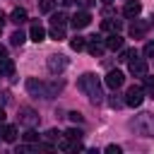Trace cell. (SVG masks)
I'll list each match as a JSON object with an SVG mask.
<instances>
[{
	"instance_id": "obj_16",
	"label": "cell",
	"mask_w": 154,
	"mask_h": 154,
	"mask_svg": "<svg viewBox=\"0 0 154 154\" xmlns=\"http://www.w3.org/2000/svg\"><path fill=\"white\" fill-rule=\"evenodd\" d=\"M24 19H26V10H24V7H14V10H12V14H10V22L22 24Z\"/></svg>"
},
{
	"instance_id": "obj_6",
	"label": "cell",
	"mask_w": 154,
	"mask_h": 154,
	"mask_svg": "<svg viewBox=\"0 0 154 154\" xmlns=\"http://www.w3.org/2000/svg\"><path fill=\"white\" fill-rule=\"evenodd\" d=\"M103 82H106V87H111V89H120L123 82H125V77H123L120 70H111V72L103 77Z\"/></svg>"
},
{
	"instance_id": "obj_25",
	"label": "cell",
	"mask_w": 154,
	"mask_h": 154,
	"mask_svg": "<svg viewBox=\"0 0 154 154\" xmlns=\"http://www.w3.org/2000/svg\"><path fill=\"white\" fill-rule=\"evenodd\" d=\"M132 55H135V51H132V48H125V51L120 53V58H118V60H120V63H130V60H132Z\"/></svg>"
},
{
	"instance_id": "obj_35",
	"label": "cell",
	"mask_w": 154,
	"mask_h": 154,
	"mask_svg": "<svg viewBox=\"0 0 154 154\" xmlns=\"http://www.w3.org/2000/svg\"><path fill=\"white\" fill-rule=\"evenodd\" d=\"M5 24V12H0V26Z\"/></svg>"
},
{
	"instance_id": "obj_34",
	"label": "cell",
	"mask_w": 154,
	"mask_h": 154,
	"mask_svg": "<svg viewBox=\"0 0 154 154\" xmlns=\"http://www.w3.org/2000/svg\"><path fill=\"white\" fill-rule=\"evenodd\" d=\"M0 123H5V108L0 106Z\"/></svg>"
},
{
	"instance_id": "obj_4",
	"label": "cell",
	"mask_w": 154,
	"mask_h": 154,
	"mask_svg": "<svg viewBox=\"0 0 154 154\" xmlns=\"http://www.w3.org/2000/svg\"><path fill=\"white\" fill-rule=\"evenodd\" d=\"M142 101H144V89L137 87V84H132V87L125 91V106L137 108V106H142Z\"/></svg>"
},
{
	"instance_id": "obj_18",
	"label": "cell",
	"mask_w": 154,
	"mask_h": 154,
	"mask_svg": "<svg viewBox=\"0 0 154 154\" xmlns=\"http://www.w3.org/2000/svg\"><path fill=\"white\" fill-rule=\"evenodd\" d=\"M14 72V63L10 58H2L0 60V75H12Z\"/></svg>"
},
{
	"instance_id": "obj_19",
	"label": "cell",
	"mask_w": 154,
	"mask_h": 154,
	"mask_svg": "<svg viewBox=\"0 0 154 154\" xmlns=\"http://www.w3.org/2000/svg\"><path fill=\"white\" fill-rule=\"evenodd\" d=\"M65 22H67V14L65 12H55L51 17V24H55V26H65Z\"/></svg>"
},
{
	"instance_id": "obj_22",
	"label": "cell",
	"mask_w": 154,
	"mask_h": 154,
	"mask_svg": "<svg viewBox=\"0 0 154 154\" xmlns=\"http://www.w3.org/2000/svg\"><path fill=\"white\" fill-rule=\"evenodd\" d=\"M142 89H144L147 96H154V77H147V75H144V87H142Z\"/></svg>"
},
{
	"instance_id": "obj_2",
	"label": "cell",
	"mask_w": 154,
	"mask_h": 154,
	"mask_svg": "<svg viewBox=\"0 0 154 154\" xmlns=\"http://www.w3.org/2000/svg\"><path fill=\"white\" fill-rule=\"evenodd\" d=\"M60 89H63V82H58V84H46V82L36 79V77H29V79H26V91H29V94H34V96L53 99V96H55V91H60Z\"/></svg>"
},
{
	"instance_id": "obj_24",
	"label": "cell",
	"mask_w": 154,
	"mask_h": 154,
	"mask_svg": "<svg viewBox=\"0 0 154 154\" xmlns=\"http://www.w3.org/2000/svg\"><path fill=\"white\" fill-rule=\"evenodd\" d=\"M65 137H70L72 142H79V140H82V130H79V128H70V130L65 132Z\"/></svg>"
},
{
	"instance_id": "obj_11",
	"label": "cell",
	"mask_w": 154,
	"mask_h": 154,
	"mask_svg": "<svg viewBox=\"0 0 154 154\" xmlns=\"http://www.w3.org/2000/svg\"><path fill=\"white\" fill-rule=\"evenodd\" d=\"M87 48H89V53H91L94 58H99V55H103V51H106V43H101L96 36H91V41L87 43Z\"/></svg>"
},
{
	"instance_id": "obj_17",
	"label": "cell",
	"mask_w": 154,
	"mask_h": 154,
	"mask_svg": "<svg viewBox=\"0 0 154 154\" xmlns=\"http://www.w3.org/2000/svg\"><path fill=\"white\" fill-rule=\"evenodd\" d=\"M147 26H149L147 22H135V24L130 26V34H132L135 38H140V36H144V31H147Z\"/></svg>"
},
{
	"instance_id": "obj_33",
	"label": "cell",
	"mask_w": 154,
	"mask_h": 154,
	"mask_svg": "<svg viewBox=\"0 0 154 154\" xmlns=\"http://www.w3.org/2000/svg\"><path fill=\"white\" fill-rule=\"evenodd\" d=\"M2 58H7V48H5V46H0V60H2Z\"/></svg>"
},
{
	"instance_id": "obj_8",
	"label": "cell",
	"mask_w": 154,
	"mask_h": 154,
	"mask_svg": "<svg viewBox=\"0 0 154 154\" xmlns=\"http://www.w3.org/2000/svg\"><path fill=\"white\" fill-rule=\"evenodd\" d=\"M130 75L144 77V75H147V60H144V58H132V60H130Z\"/></svg>"
},
{
	"instance_id": "obj_21",
	"label": "cell",
	"mask_w": 154,
	"mask_h": 154,
	"mask_svg": "<svg viewBox=\"0 0 154 154\" xmlns=\"http://www.w3.org/2000/svg\"><path fill=\"white\" fill-rule=\"evenodd\" d=\"M70 46H72V51H82V48H87V38H82V36H75V38L70 41Z\"/></svg>"
},
{
	"instance_id": "obj_37",
	"label": "cell",
	"mask_w": 154,
	"mask_h": 154,
	"mask_svg": "<svg viewBox=\"0 0 154 154\" xmlns=\"http://www.w3.org/2000/svg\"><path fill=\"white\" fill-rule=\"evenodd\" d=\"M0 31H2V26H0Z\"/></svg>"
},
{
	"instance_id": "obj_26",
	"label": "cell",
	"mask_w": 154,
	"mask_h": 154,
	"mask_svg": "<svg viewBox=\"0 0 154 154\" xmlns=\"http://www.w3.org/2000/svg\"><path fill=\"white\" fill-rule=\"evenodd\" d=\"M24 140H26V142H36V140H38V135H36L34 130H26V132H24Z\"/></svg>"
},
{
	"instance_id": "obj_14",
	"label": "cell",
	"mask_w": 154,
	"mask_h": 154,
	"mask_svg": "<svg viewBox=\"0 0 154 154\" xmlns=\"http://www.w3.org/2000/svg\"><path fill=\"white\" fill-rule=\"evenodd\" d=\"M106 48H108V51H118V48H123V36H120L118 31H113V34L106 38Z\"/></svg>"
},
{
	"instance_id": "obj_36",
	"label": "cell",
	"mask_w": 154,
	"mask_h": 154,
	"mask_svg": "<svg viewBox=\"0 0 154 154\" xmlns=\"http://www.w3.org/2000/svg\"><path fill=\"white\" fill-rule=\"evenodd\" d=\"M101 2H103V5H111V2H113V0H101Z\"/></svg>"
},
{
	"instance_id": "obj_1",
	"label": "cell",
	"mask_w": 154,
	"mask_h": 154,
	"mask_svg": "<svg viewBox=\"0 0 154 154\" xmlns=\"http://www.w3.org/2000/svg\"><path fill=\"white\" fill-rule=\"evenodd\" d=\"M77 87L89 96V101L91 103H101L103 101V94H101V84H99V79H96V75H91V72H84L82 77H79V82H77Z\"/></svg>"
},
{
	"instance_id": "obj_9",
	"label": "cell",
	"mask_w": 154,
	"mask_h": 154,
	"mask_svg": "<svg viewBox=\"0 0 154 154\" xmlns=\"http://www.w3.org/2000/svg\"><path fill=\"white\" fill-rule=\"evenodd\" d=\"M0 140H2V142H14V140H17V128L0 123Z\"/></svg>"
},
{
	"instance_id": "obj_12",
	"label": "cell",
	"mask_w": 154,
	"mask_h": 154,
	"mask_svg": "<svg viewBox=\"0 0 154 154\" xmlns=\"http://www.w3.org/2000/svg\"><path fill=\"white\" fill-rule=\"evenodd\" d=\"M29 38H31L34 43H41V41L46 38V29H43L41 24H31V29H29Z\"/></svg>"
},
{
	"instance_id": "obj_15",
	"label": "cell",
	"mask_w": 154,
	"mask_h": 154,
	"mask_svg": "<svg viewBox=\"0 0 154 154\" xmlns=\"http://www.w3.org/2000/svg\"><path fill=\"white\" fill-rule=\"evenodd\" d=\"M101 29L103 31H120L123 29V22L120 19H103L101 22Z\"/></svg>"
},
{
	"instance_id": "obj_27",
	"label": "cell",
	"mask_w": 154,
	"mask_h": 154,
	"mask_svg": "<svg viewBox=\"0 0 154 154\" xmlns=\"http://www.w3.org/2000/svg\"><path fill=\"white\" fill-rule=\"evenodd\" d=\"M53 10V0H43L41 2V12H51Z\"/></svg>"
},
{
	"instance_id": "obj_32",
	"label": "cell",
	"mask_w": 154,
	"mask_h": 154,
	"mask_svg": "<svg viewBox=\"0 0 154 154\" xmlns=\"http://www.w3.org/2000/svg\"><path fill=\"white\" fill-rule=\"evenodd\" d=\"M77 2H79V5H82V7H89V5H91V2H94V0H77Z\"/></svg>"
},
{
	"instance_id": "obj_7",
	"label": "cell",
	"mask_w": 154,
	"mask_h": 154,
	"mask_svg": "<svg viewBox=\"0 0 154 154\" xmlns=\"http://www.w3.org/2000/svg\"><path fill=\"white\" fill-rule=\"evenodd\" d=\"M89 22H91V14L87 10H79V12L72 14V26L75 29H84V26H89Z\"/></svg>"
},
{
	"instance_id": "obj_3",
	"label": "cell",
	"mask_w": 154,
	"mask_h": 154,
	"mask_svg": "<svg viewBox=\"0 0 154 154\" xmlns=\"http://www.w3.org/2000/svg\"><path fill=\"white\" fill-rule=\"evenodd\" d=\"M132 128H135L140 135H144V137H154V113H142V116L132 123Z\"/></svg>"
},
{
	"instance_id": "obj_23",
	"label": "cell",
	"mask_w": 154,
	"mask_h": 154,
	"mask_svg": "<svg viewBox=\"0 0 154 154\" xmlns=\"http://www.w3.org/2000/svg\"><path fill=\"white\" fill-rule=\"evenodd\" d=\"M10 38H12V43H14V46H22V43L26 41V36H24V31H22V29H17V31H14Z\"/></svg>"
},
{
	"instance_id": "obj_28",
	"label": "cell",
	"mask_w": 154,
	"mask_h": 154,
	"mask_svg": "<svg viewBox=\"0 0 154 154\" xmlns=\"http://www.w3.org/2000/svg\"><path fill=\"white\" fill-rule=\"evenodd\" d=\"M70 120H72V123H82V113L72 111V113H70Z\"/></svg>"
},
{
	"instance_id": "obj_31",
	"label": "cell",
	"mask_w": 154,
	"mask_h": 154,
	"mask_svg": "<svg viewBox=\"0 0 154 154\" xmlns=\"http://www.w3.org/2000/svg\"><path fill=\"white\" fill-rule=\"evenodd\" d=\"M46 137H48V140H58V137H60V132H58V130H48V132H46Z\"/></svg>"
},
{
	"instance_id": "obj_29",
	"label": "cell",
	"mask_w": 154,
	"mask_h": 154,
	"mask_svg": "<svg viewBox=\"0 0 154 154\" xmlns=\"http://www.w3.org/2000/svg\"><path fill=\"white\" fill-rule=\"evenodd\" d=\"M106 152H108V154H120V147H118V144H108Z\"/></svg>"
},
{
	"instance_id": "obj_13",
	"label": "cell",
	"mask_w": 154,
	"mask_h": 154,
	"mask_svg": "<svg viewBox=\"0 0 154 154\" xmlns=\"http://www.w3.org/2000/svg\"><path fill=\"white\" fill-rule=\"evenodd\" d=\"M19 120H22L24 125H34V123H38V116H36L31 108H19Z\"/></svg>"
},
{
	"instance_id": "obj_30",
	"label": "cell",
	"mask_w": 154,
	"mask_h": 154,
	"mask_svg": "<svg viewBox=\"0 0 154 154\" xmlns=\"http://www.w3.org/2000/svg\"><path fill=\"white\" fill-rule=\"evenodd\" d=\"M144 55H147V58L154 55V43H147V46H144Z\"/></svg>"
},
{
	"instance_id": "obj_10",
	"label": "cell",
	"mask_w": 154,
	"mask_h": 154,
	"mask_svg": "<svg viewBox=\"0 0 154 154\" xmlns=\"http://www.w3.org/2000/svg\"><path fill=\"white\" fill-rule=\"evenodd\" d=\"M140 12H142V2H137V0H130V2L123 7V14H125L128 19H135Z\"/></svg>"
},
{
	"instance_id": "obj_20",
	"label": "cell",
	"mask_w": 154,
	"mask_h": 154,
	"mask_svg": "<svg viewBox=\"0 0 154 154\" xmlns=\"http://www.w3.org/2000/svg\"><path fill=\"white\" fill-rule=\"evenodd\" d=\"M51 38H55V41H63L65 38V26H51Z\"/></svg>"
},
{
	"instance_id": "obj_5",
	"label": "cell",
	"mask_w": 154,
	"mask_h": 154,
	"mask_svg": "<svg viewBox=\"0 0 154 154\" xmlns=\"http://www.w3.org/2000/svg\"><path fill=\"white\" fill-rule=\"evenodd\" d=\"M48 72L51 75H60L65 67H67V58L65 55H48Z\"/></svg>"
}]
</instances>
